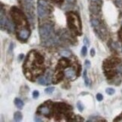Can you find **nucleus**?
<instances>
[{"mask_svg":"<svg viewBox=\"0 0 122 122\" xmlns=\"http://www.w3.org/2000/svg\"><path fill=\"white\" fill-rule=\"evenodd\" d=\"M23 119V115L20 112H15L14 114V120L15 121H20Z\"/></svg>","mask_w":122,"mask_h":122,"instance_id":"obj_20","label":"nucleus"},{"mask_svg":"<svg viewBox=\"0 0 122 122\" xmlns=\"http://www.w3.org/2000/svg\"><path fill=\"white\" fill-rule=\"evenodd\" d=\"M36 114L39 115H43L49 119L51 118V117L54 115V102L50 100L45 101L39 106V108L37 109Z\"/></svg>","mask_w":122,"mask_h":122,"instance_id":"obj_5","label":"nucleus"},{"mask_svg":"<svg viewBox=\"0 0 122 122\" xmlns=\"http://www.w3.org/2000/svg\"><path fill=\"white\" fill-rule=\"evenodd\" d=\"M10 17L15 25L16 30L29 28L28 17L21 9L16 6H12L10 9Z\"/></svg>","mask_w":122,"mask_h":122,"instance_id":"obj_3","label":"nucleus"},{"mask_svg":"<svg viewBox=\"0 0 122 122\" xmlns=\"http://www.w3.org/2000/svg\"><path fill=\"white\" fill-rule=\"evenodd\" d=\"M94 121H106V120L102 119V118L97 115H91L87 119V122H94Z\"/></svg>","mask_w":122,"mask_h":122,"instance_id":"obj_17","label":"nucleus"},{"mask_svg":"<svg viewBox=\"0 0 122 122\" xmlns=\"http://www.w3.org/2000/svg\"><path fill=\"white\" fill-rule=\"evenodd\" d=\"M75 121H84V119L80 115H75Z\"/></svg>","mask_w":122,"mask_h":122,"instance_id":"obj_33","label":"nucleus"},{"mask_svg":"<svg viewBox=\"0 0 122 122\" xmlns=\"http://www.w3.org/2000/svg\"><path fill=\"white\" fill-rule=\"evenodd\" d=\"M85 69H90V61L88 60H86L85 61Z\"/></svg>","mask_w":122,"mask_h":122,"instance_id":"obj_31","label":"nucleus"},{"mask_svg":"<svg viewBox=\"0 0 122 122\" xmlns=\"http://www.w3.org/2000/svg\"><path fill=\"white\" fill-rule=\"evenodd\" d=\"M96 98H97V100L99 102H101L102 100H103V96H102V94H100V93H99V94H97Z\"/></svg>","mask_w":122,"mask_h":122,"instance_id":"obj_30","label":"nucleus"},{"mask_svg":"<svg viewBox=\"0 0 122 122\" xmlns=\"http://www.w3.org/2000/svg\"><path fill=\"white\" fill-rule=\"evenodd\" d=\"M114 121H122V113L118 115L115 119H114Z\"/></svg>","mask_w":122,"mask_h":122,"instance_id":"obj_35","label":"nucleus"},{"mask_svg":"<svg viewBox=\"0 0 122 122\" xmlns=\"http://www.w3.org/2000/svg\"><path fill=\"white\" fill-rule=\"evenodd\" d=\"M24 54H19L18 57H17V60H18L19 62H21V61L24 60Z\"/></svg>","mask_w":122,"mask_h":122,"instance_id":"obj_34","label":"nucleus"},{"mask_svg":"<svg viewBox=\"0 0 122 122\" xmlns=\"http://www.w3.org/2000/svg\"><path fill=\"white\" fill-rule=\"evenodd\" d=\"M64 72L66 77L69 80H70V81H73L77 77V75H76V70L75 69L74 67H71V66L69 67Z\"/></svg>","mask_w":122,"mask_h":122,"instance_id":"obj_14","label":"nucleus"},{"mask_svg":"<svg viewBox=\"0 0 122 122\" xmlns=\"http://www.w3.org/2000/svg\"><path fill=\"white\" fill-rule=\"evenodd\" d=\"M118 39L121 41V42L122 43V26H121V27L119 29L118 32Z\"/></svg>","mask_w":122,"mask_h":122,"instance_id":"obj_28","label":"nucleus"},{"mask_svg":"<svg viewBox=\"0 0 122 122\" xmlns=\"http://www.w3.org/2000/svg\"><path fill=\"white\" fill-rule=\"evenodd\" d=\"M34 0H21V5L24 8V10L27 15V17L30 20L32 23H33L35 19V14H34Z\"/></svg>","mask_w":122,"mask_h":122,"instance_id":"obj_7","label":"nucleus"},{"mask_svg":"<svg viewBox=\"0 0 122 122\" xmlns=\"http://www.w3.org/2000/svg\"><path fill=\"white\" fill-rule=\"evenodd\" d=\"M53 1L57 3H62L63 2V0H53Z\"/></svg>","mask_w":122,"mask_h":122,"instance_id":"obj_41","label":"nucleus"},{"mask_svg":"<svg viewBox=\"0 0 122 122\" xmlns=\"http://www.w3.org/2000/svg\"><path fill=\"white\" fill-rule=\"evenodd\" d=\"M90 21V25L93 28L97 27V26H98L102 23L99 19L95 18V17H91Z\"/></svg>","mask_w":122,"mask_h":122,"instance_id":"obj_16","label":"nucleus"},{"mask_svg":"<svg viewBox=\"0 0 122 122\" xmlns=\"http://www.w3.org/2000/svg\"><path fill=\"white\" fill-rule=\"evenodd\" d=\"M94 31L96 34V36L102 41H104L107 37V29H106L102 23H101L97 27L94 28Z\"/></svg>","mask_w":122,"mask_h":122,"instance_id":"obj_10","label":"nucleus"},{"mask_svg":"<svg viewBox=\"0 0 122 122\" xmlns=\"http://www.w3.org/2000/svg\"><path fill=\"white\" fill-rule=\"evenodd\" d=\"M84 43H85V45H86V46H87V45H88V46L90 45V41H89V39H87V37L84 38Z\"/></svg>","mask_w":122,"mask_h":122,"instance_id":"obj_32","label":"nucleus"},{"mask_svg":"<svg viewBox=\"0 0 122 122\" xmlns=\"http://www.w3.org/2000/svg\"><path fill=\"white\" fill-rule=\"evenodd\" d=\"M54 87H48L45 89V93L47 94H51L54 91Z\"/></svg>","mask_w":122,"mask_h":122,"instance_id":"obj_22","label":"nucleus"},{"mask_svg":"<svg viewBox=\"0 0 122 122\" xmlns=\"http://www.w3.org/2000/svg\"><path fill=\"white\" fill-rule=\"evenodd\" d=\"M14 44L13 42H11L10 45H9V48H8V54H12L13 53V50H14Z\"/></svg>","mask_w":122,"mask_h":122,"instance_id":"obj_26","label":"nucleus"},{"mask_svg":"<svg viewBox=\"0 0 122 122\" xmlns=\"http://www.w3.org/2000/svg\"><path fill=\"white\" fill-rule=\"evenodd\" d=\"M76 106H77V109H78L79 112H83L84 111V109H85V107H84V105L83 103L81 102V101H78L77 102V104H76Z\"/></svg>","mask_w":122,"mask_h":122,"instance_id":"obj_21","label":"nucleus"},{"mask_svg":"<svg viewBox=\"0 0 122 122\" xmlns=\"http://www.w3.org/2000/svg\"><path fill=\"white\" fill-rule=\"evenodd\" d=\"M81 73V66L80 64H78V67L76 68V75H77V77L80 76Z\"/></svg>","mask_w":122,"mask_h":122,"instance_id":"obj_27","label":"nucleus"},{"mask_svg":"<svg viewBox=\"0 0 122 122\" xmlns=\"http://www.w3.org/2000/svg\"><path fill=\"white\" fill-rule=\"evenodd\" d=\"M39 97V92L38 90H34L33 92V99H37Z\"/></svg>","mask_w":122,"mask_h":122,"instance_id":"obj_29","label":"nucleus"},{"mask_svg":"<svg viewBox=\"0 0 122 122\" xmlns=\"http://www.w3.org/2000/svg\"><path fill=\"white\" fill-rule=\"evenodd\" d=\"M90 1L93 3H98V4H100V5L102 3V0H90Z\"/></svg>","mask_w":122,"mask_h":122,"instance_id":"obj_37","label":"nucleus"},{"mask_svg":"<svg viewBox=\"0 0 122 122\" xmlns=\"http://www.w3.org/2000/svg\"><path fill=\"white\" fill-rule=\"evenodd\" d=\"M87 46L85 45L81 48V54L82 57H85L87 55Z\"/></svg>","mask_w":122,"mask_h":122,"instance_id":"obj_25","label":"nucleus"},{"mask_svg":"<svg viewBox=\"0 0 122 122\" xmlns=\"http://www.w3.org/2000/svg\"><path fill=\"white\" fill-rule=\"evenodd\" d=\"M65 72L63 70L56 69L54 74L52 76V84L53 85H57L60 82H61L64 79L65 77Z\"/></svg>","mask_w":122,"mask_h":122,"instance_id":"obj_12","label":"nucleus"},{"mask_svg":"<svg viewBox=\"0 0 122 122\" xmlns=\"http://www.w3.org/2000/svg\"><path fill=\"white\" fill-rule=\"evenodd\" d=\"M122 60L120 57H110L109 58H106L102 62V69L108 70L111 69H115L121 64Z\"/></svg>","mask_w":122,"mask_h":122,"instance_id":"obj_8","label":"nucleus"},{"mask_svg":"<svg viewBox=\"0 0 122 122\" xmlns=\"http://www.w3.org/2000/svg\"><path fill=\"white\" fill-rule=\"evenodd\" d=\"M71 66V61L67 57H63L59 60L56 66V69L63 70Z\"/></svg>","mask_w":122,"mask_h":122,"instance_id":"obj_11","label":"nucleus"},{"mask_svg":"<svg viewBox=\"0 0 122 122\" xmlns=\"http://www.w3.org/2000/svg\"><path fill=\"white\" fill-rule=\"evenodd\" d=\"M31 35V30L29 28H24L16 30V38L20 42H26Z\"/></svg>","mask_w":122,"mask_h":122,"instance_id":"obj_9","label":"nucleus"},{"mask_svg":"<svg viewBox=\"0 0 122 122\" xmlns=\"http://www.w3.org/2000/svg\"><path fill=\"white\" fill-rule=\"evenodd\" d=\"M121 25H122V20H121Z\"/></svg>","mask_w":122,"mask_h":122,"instance_id":"obj_44","label":"nucleus"},{"mask_svg":"<svg viewBox=\"0 0 122 122\" xmlns=\"http://www.w3.org/2000/svg\"><path fill=\"white\" fill-rule=\"evenodd\" d=\"M66 23L69 29L72 34L76 36L82 35V24L79 15L75 11H68L66 13Z\"/></svg>","mask_w":122,"mask_h":122,"instance_id":"obj_4","label":"nucleus"},{"mask_svg":"<svg viewBox=\"0 0 122 122\" xmlns=\"http://www.w3.org/2000/svg\"><path fill=\"white\" fill-rule=\"evenodd\" d=\"M106 93L111 96V95H113L115 93V90L114 88H112V87H108V88L106 89Z\"/></svg>","mask_w":122,"mask_h":122,"instance_id":"obj_23","label":"nucleus"},{"mask_svg":"<svg viewBox=\"0 0 122 122\" xmlns=\"http://www.w3.org/2000/svg\"><path fill=\"white\" fill-rule=\"evenodd\" d=\"M81 95H86V94H87V92H83V93H81Z\"/></svg>","mask_w":122,"mask_h":122,"instance_id":"obj_42","label":"nucleus"},{"mask_svg":"<svg viewBox=\"0 0 122 122\" xmlns=\"http://www.w3.org/2000/svg\"><path fill=\"white\" fill-rule=\"evenodd\" d=\"M38 83H39V85H43V86H47V85H49V84L48 83V81H47L46 78H45V76H42V75H41V76H39V78H38Z\"/></svg>","mask_w":122,"mask_h":122,"instance_id":"obj_19","label":"nucleus"},{"mask_svg":"<svg viewBox=\"0 0 122 122\" xmlns=\"http://www.w3.org/2000/svg\"><path fill=\"white\" fill-rule=\"evenodd\" d=\"M89 11L91 14L93 15H98L101 11V5L98 3H93L89 5Z\"/></svg>","mask_w":122,"mask_h":122,"instance_id":"obj_13","label":"nucleus"},{"mask_svg":"<svg viewBox=\"0 0 122 122\" xmlns=\"http://www.w3.org/2000/svg\"><path fill=\"white\" fill-rule=\"evenodd\" d=\"M82 76H83L84 80H85V86L86 87H89L90 85V79L88 78V77H87V69H85L84 70Z\"/></svg>","mask_w":122,"mask_h":122,"instance_id":"obj_18","label":"nucleus"},{"mask_svg":"<svg viewBox=\"0 0 122 122\" xmlns=\"http://www.w3.org/2000/svg\"><path fill=\"white\" fill-rule=\"evenodd\" d=\"M90 52V56L92 57H94L95 56V54H96V51H95V49L94 48H91Z\"/></svg>","mask_w":122,"mask_h":122,"instance_id":"obj_36","label":"nucleus"},{"mask_svg":"<svg viewBox=\"0 0 122 122\" xmlns=\"http://www.w3.org/2000/svg\"><path fill=\"white\" fill-rule=\"evenodd\" d=\"M121 51H122V45H121Z\"/></svg>","mask_w":122,"mask_h":122,"instance_id":"obj_43","label":"nucleus"},{"mask_svg":"<svg viewBox=\"0 0 122 122\" xmlns=\"http://www.w3.org/2000/svg\"><path fill=\"white\" fill-rule=\"evenodd\" d=\"M52 7L45 0H38L37 2V12L39 18L43 19L51 14Z\"/></svg>","mask_w":122,"mask_h":122,"instance_id":"obj_6","label":"nucleus"},{"mask_svg":"<svg viewBox=\"0 0 122 122\" xmlns=\"http://www.w3.org/2000/svg\"><path fill=\"white\" fill-rule=\"evenodd\" d=\"M34 120H35L36 121H41L42 120L41 119V118L39 116H38V114L35 116V118H34Z\"/></svg>","mask_w":122,"mask_h":122,"instance_id":"obj_38","label":"nucleus"},{"mask_svg":"<svg viewBox=\"0 0 122 122\" xmlns=\"http://www.w3.org/2000/svg\"><path fill=\"white\" fill-rule=\"evenodd\" d=\"M115 2H116V4H117V5H120L122 3V0H115Z\"/></svg>","mask_w":122,"mask_h":122,"instance_id":"obj_40","label":"nucleus"},{"mask_svg":"<svg viewBox=\"0 0 122 122\" xmlns=\"http://www.w3.org/2000/svg\"><path fill=\"white\" fill-rule=\"evenodd\" d=\"M14 102L15 106H17V109H22L23 108H24V101H23L22 100H20V98H15Z\"/></svg>","mask_w":122,"mask_h":122,"instance_id":"obj_15","label":"nucleus"},{"mask_svg":"<svg viewBox=\"0 0 122 122\" xmlns=\"http://www.w3.org/2000/svg\"><path fill=\"white\" fill-rule=\"evenodd\" d=\"M45 58L39 51H30L24 60L23 70L26 78L31 81H34L36 78L42 75L45 71Z\"/></svg>","mask_w":122,"mask_h":122,"instance_id":"obj_1","label":"nucleus"},{"mask_svg":"<svg viewBox=\"0 0 122 122\" xmlns=\"http://www.w3.org/2000/svg\"><path fill=\"white\" fill-rule=\"evenodd\" d=\"M66 1L70 4H75L76 2V0H66Z\"/></svg>","mask_w":122,"mask_h":122,"instance_id":"obj_39","label":"nucleus"},{"mask_svg":"<svg viewBox=\"0 0 122 122\" xmlns=\"http://www.w3.org/2000/svg\"><path fill=\"white\" fill-rule=\"evenodd\" d=\"M60 54L63 57H70V55H71V52L68 50H64L60 52Z\"/></svg>","mask_w":122,"mask_h":122,"instance_id":"obj_24","label":"nucleus"},{"mask_svg":"<svg viewBox=\"0 0 122 122\" xmlns=\"http://www.w3.org/2000/svg\"><path fill=\"white\" fill-rule=\"evenodd\" d=\"M39 37L41 41V45L44 47H50L58 45L60 39L55 36L54 26L51 23H45L39 26Z\"/></svg>","mask_w":122,"mask_h":122,"instance_id":"obj_2","label":"nucleus"}]
</instances>
